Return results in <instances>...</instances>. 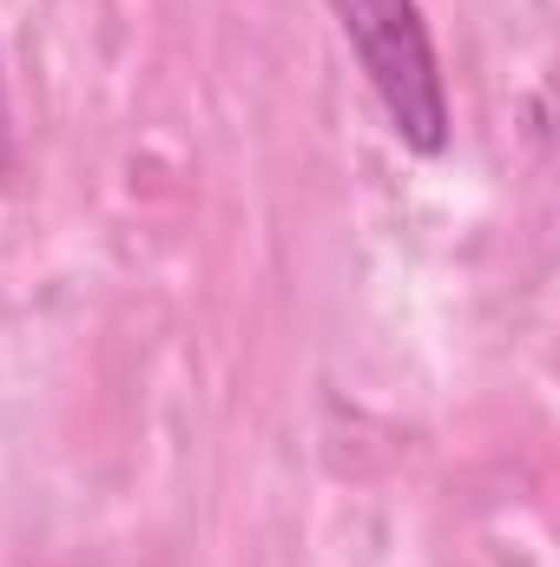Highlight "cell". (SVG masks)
<instances>
[{"label":"cell","instance_id":"cell-2","mask_svg":"<svg viewBox=\"0 0 560 567\" xmlns=\"http://www.w3.org/2000/svg\"><path fill=\"white\" fill-rule=\"evenodd\" d=\"M0 172H7V100H0Z\"/></svg>","mask_w":560,"mask_h":567},{"label":"cell","instance_id":"cell-1","mask_svg":"<svg viewBox=\"0 0 560 567\" xmlns=\"http://www.w3.org/2000/svg\"><path fill=\"white\" fill-rule=\"evenodd\" d=\"M343 47L363 66V86L376 93L383 120L403 152L442 158L448 152V80L435 33L422 20V0H323Z\"/></svg>","mask_w":560,"mask_h":567}]
</instances>
